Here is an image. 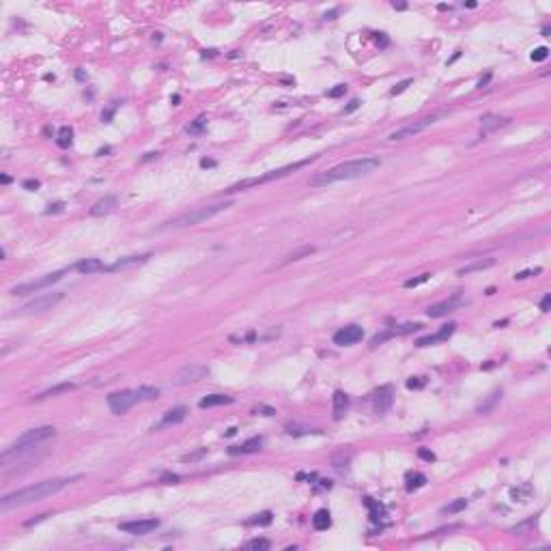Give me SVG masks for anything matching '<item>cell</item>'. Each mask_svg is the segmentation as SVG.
I'll return each mask as SVG.
<instances>
[{"label":"cell","instance_id":"1","mask_svg":"<svg viewBox=\"0 0 551 551\" xmlns=\"http://www.w3.org/2000/svg\"><path fill=\"white\" fill-rule=\"evenodd\" d=\"M80 480V476H74V478H50V480H41V482H35V484H28L24 489H18L5 495L0 499V510L7 512L11 508H18V506H26V504H33V502H39L44 497H50V495H56L59 491L67 489L71 482Z\"/></svg>","mask_w":551,"mask_h":551},{"label":"cell","instance_id":"2","mask_svg":"<svg viewBox=\"0 0 551 551\" xmlns=\"http://www.w3.org/2000/svg\"><path fill=\"white\" fill-rule=\"evenodd\" d=\"M379 166H381L379 157H360V160L342 162L330 170H323V173L314 175L310 179V185L312 188H325V185H332L338 181H353V179H360V177L375 173Z\"/></svg>","mask_w":551,"mask_h":551},{"label":"cell","instance_id":"3","mask_svg":"<svg viewBox=\"0 0 551 551\" xmlns=\"http://www.w3.org/2000/svg\"><path fill=\"white\" fill-rule=\"evenodd\" d=\"M54 435H56L54 426H37V428H31V431H26V433L20 435V437L13 441L9 448H5L3 456H0V463H3L5 467H7L11 459H20V456L28 454L31 450L37 448L39 443L48 441L50 437H54Z\"/></svg>","mask_w":551,"mask_h":551},{"label":"cell","instance_id":"4","mask_svg":"<svg viewBox=\"0 0 551 551\" xmlns=\"http://www.w3.org/2000/svg\"><path fill=\"white\" fill-rule=\"evenodd\" d=\"M228 207H233V200H222V203H213V205H205V207H196L188 213H181L173 220H168L166 224L162 228H188V226H196V224H203V222L211 220L213 216L218 213L226 211Z\"/></svg>","mask_w":551,"mask_h":551},{"label":"cell","instance_id":"5","mask_svg":"<svg viewBox=\"0 0 551 551\" xmlns=\"http://www.w3.org/2000/svg\"><path fill=\"white\" fill-rule=\"evenodd\" d=\"M306 164H310V160H302V162L289 164V166H282V168H278V170H269V173H265V175H261V177L243 179V181H239V183L231 185V188L226 190V194H233V192H241V190H248V188H256V185H263V183L276 181V179H282V177H287V175H291V173H295L297 168L306 166Z\"/></svg>","mask_w":551,"mask_h":551},{"label":"cell","instance_id":"6","mask_svg":"<svg viewBox=\"0 0 551 551\" xmlns=\"http://www.w3.org/2000/svg\"><path fill=\"white\" fill-rule=\"evenodd\" d=\"M67 274V269H61V271H52L44 278H37V280H31V282H24V284H18V287L11 289V295H28V293H37L41 289L50 287V284L63 280V276Z\"/></svg>","mask_w":551,"mask_h":551},{"label":"cell","instance_id":"7","mask_svg":"<svg viewBox=\"0 0 551 551\" xmlns=\"http://www.w3.org/2000/svg\"><path fill=\"white\" fill-rule=\"evenodd\" d=\"M435 121H437V117H424V119H418V121H411V123H407L403 127H398V130L394 132H390L388 134V138L385 140H407V138H413V136H418L422 134L424 130H428Z\"/></svg>","mask_w":551,"mask_h":551},{"label":"cell","instance_id":"8","mask_svg":"<svg viewBox=\"0 0 551 551\" xmlns=\"http://www.w3.org/2000/svg\"><path fill=\"white\" fill-rule=\"evenodd\" d=\"M63 297H65V293L63 291H54V293H44V295H39V297H35L33 302H28L26 306H22L18 312L20 314H35V312H44V310H50V308H54L59 302H63Z\"/></svg>","mask_w":551,"mask_h":551},{"label":"cell","instance_id":"9","mask_svg":"<svg viewBox=\"0 0 551 551\" xmlns=\"http://www.w3.org/2000/svg\"><path fill=\"white\" fill-rule=\"evenodd\" d=\"M209 375V368L205 366V364H196V362H190V364H185V366H181L177 370V375H175V385H188V383H198V381H203V379Z\"/></svg>","mask_w":551,"mask_h":551},{"label":"cell","instance_id":"10","mask_svg":"<svg viewBox=\"0 0 551 551\" xmlns=\"http://www.w3.org/2000/svg\"><path fill=\"white\" fill-rule=\"evenodd\" d=\"M138 400H140V396H138V392L136 390H121V392H114V394L108 396V407H110L112 413L121 416V413L130 411Z\"/></svg>","mask_w":551,"mask_h":551},{"label":"cell","instance_id":"11","mask_svg":"<svg viewBox=\"0 0 551 551\" xmlns=\"http://www.w3.org/2000/svg\"><path fill=\"white\" fill-rule=\"evenodd\" d=\"M461 306H465V299H463L461 293H454V295H450L448 299H441V302L428 306V308H426V314H428L431 319H439V317H446V314L459 310Z\"/></svg>","mask_w":551,"mask_h":551},{"label":"cell","instance_id":"12","mask_svg":"<svg viewBox=\"0 0 551 551\" xmlns=\"http://www.w3.org/2000/svg\"><path fill=\"white\" fill-rule=\"evenodd\" d=\"M364 338V330L360 325H347L334 334V345L338 347H351Z\"/></svg>","mask_w":551,"mask_h":551},{"label":"cell","instance_id":"13","mask_svg":"<svg viewBox=\"0 0 551 551\" xmlns=\"http://www.w3.org/2000/svg\"><path fill=\"white\" fill-rule=\"evenodd\" d=\"M160 525L157 519H140V521H123L119 525L121 532H127V534H134V536H142V534H149Z\"/></svg>","mask_w":551,"mask_h":551},{"label":"cell","instance_id":"14","mask_svg":"<svg viewBox=\"0 0 551 551\" xmlns=\"http://www.w3.org/2000/svg\"><path fill=\"white\" fill-rule=\"evenodd\" d=\"M392 400H394L392 385H383V388H379L377 394H375V403H373L375 413H385L392 407Z\"/></svg>","mask_w":551,"mask_h":551},{"label":"cell","instance_id":"15","mask_svg":"<svg viewBox=\"0 0 551 551\" xmlns=\"http://www.w3.org/2000/svg\"><path fill=\"white\" fill-rule=\"evenodd\" d=\"M119 207V198L117 196H104V198H99L95 205L91 207V216L93 218H104V216H108V213H112L114 209Z\"/></svg>","mask_w":551,"mask_h":551},{"label":"cell","instance_id":"16","mask_svg":"<svg viewBox=\"0 0 551 551\" xmlns=\"http://www.w3.org/2000/svg\"><path fill=\"white\" fill-rule=\"evenodd\" d=\"M185 416H188V409H185L183 405L173 407V409H168L166 413H164L162 420H160V424H155V426H153V431H155V428L175 426V424H179V422H183V420H185Z\"/></svg>","mask_w":551,"mask_h":551},{"label":"cell","instance_id":"17","mask_svg":"<svg viewBox=\"0 0 551 551\" xmlns=\"http://www.w3.org/2000/svg\"><path fill=\"white\" fill-rule=\"evenodd\" d=\"M151 259V254H138V256H123V259L114 261L112 265H108L106 274H112V271H121V269H130V267H136V265H142Z\"/></svg>","mask_w":551,"mask_h":551},{"label":"cell","instance_id":"18","mask_svg":"<svg viewBox=\"0 0 551 551\" xmlns=\"http://www.w3.org/2000/svg\"><path fill=\"white\" fill-rule=\"evenodd\" d=\"M74 269L78 271V274H82V276H89V274H99V271H106V269H108V265H106L102 259H82V261H78L74 265Z\"/></svg>","mask_w":551,"mask_h":551},{"label":"cell","instance_id":"19","mask_svg":"<svg viewBox=\"0 0 551 551\" xmlns=\"http://www.w3.org/2000/svg\"><path fill=\"white\" fill-rule=\"evenodd\" d=\"M508 117H499V114H484V117L480 119V134L486 136V134H491V132H495L499 130V127H504L508 123Z\"/></svg>","mask_w":551,"mask_h":551},{"label":"cell","instance_id":"20","mask_svg":"<svg viewBox=\"0 0 551 551\" xmlns=\"http://www.w3.org/2000/svg\"><path fill=\"white\" fill-rule=\"evenodd\" d=\"M349 405H351V400H349V396L345 394V392H334V396H332V409H334V418L336 420H340L345 413L349 411Z\"/></svg>","mask_w":551,"mask_h":551},{"label":"cell","instance_id":"21","mask_svg":"<svg viewBox=\"0 0 551 551\" xmlns=\"http://www.w3.org/2000/svg\"><path fill=\"white\" fill-rule=\"evenodd\" d=\"M263 448V437H252V439H248V441H243L241 446H233V448H228V454H252V452H259V450Z\"/></svg>","mask_w":551,"mask_h":551},{"label":"cell","instance_id":"22","mask_svg":"<svg viewBox=\"0 0 551 551\" xmlns=\"http://www.w3.org/2000/svg\"><path fill=\"white\" fill-rule=\"evenodd\" d=\"M495 265V259H478V261H471L467 265H463V267L456 271L459 276H469V274H474V271H484V269H489Z\"/></svg>","mask_w":551,"mask_h":551},{"label":"cell","instance_id":"23","mask_svg":"<svg viewBox=\"0 0 551 551\" xmlns=\"http://www.w3.org/2000/svg\"><path fill=\"white\" fill-rule=\"evenodd\" d=\"M233 403V396L228 394H209L200 400V409H209V407H220V405H231Z\"/></svg>","mask_w":551,"mask_h":551},{"label":"cell","instance_id":"24","mask_svg":"<svg viewBox=\"0 0 551 551\" xmlns=\"http://www.w3.org/2000/svg\"><path fill=\"white\" fill-rule=\"evenodd\" d=\"M332 525V517H330V512L325 510V508H321V510L314 512V517H312V527L317 529V532H323V529H327Z\"/></svg>","mask_w":551,"mask_h":551},{"label":"cell","instance_id":"25","mask_svg":"<svg viewBox=\"0 0 551 551\" xmlns=\"http://www.w3.org/2000/svg\"><path fill=\"white\" fill-rule=\"evenodd\" d=\"M284 431H287V435H291V437H304V435L317 433V431H314V428H310V426L302 424V422H287Z\"/></svg>","mask_w":551,"mask_h":551},{"label":"cell","instance_id":"26","mask_svg":"<svg viewBox=\"0 0 551 551\" xmlns=\"http://www.w3.org/2000/svg\"><path fill=\"white\" fill-rule=\"evenodd\" d=\"M499 398H502V390H493L491 394L484 398V403H480V405H478L476 413H482V416H484V413H489V411L493 409V407H495V403H497Z\"/></svg>","mask_w":551,"mask_h":551},{"label":"cell","instance_id":"27","mask_svg":"<svg viewBox=\"0 0 551 551\" xmlns=\"http://www.w3.org/2000/svg\"><path fill=\"white\" fill-rule=\"evenodd\" d=\"M310 254H314V246H302V248H297L295 252H291V254H287V256H284V261H282L280 265H289V263H295V261L304 259V256H310Z\"/></svg>","mask_w":551,"mask_h":551},{"label":"cell","instance_id":"28","mask_svg":"<svg viewBox=\"0 0 551 551\" xmlns=\"http://www.w3.org/2000/svg\"><path fill=\"white\" fill-rule=\"evenodd\" d=\"M422 330V323H403V325H398V327H392L390 336L394 338V336H407V334H413V332H418Z\"/></svg>","mask_w":551,"mask_h":551},{"label":"cell","instance_id":"29","mask_svg":"<svg viewBox=\"0 0 551 551\" xmlns=\"http://www.w3.org/2000/svg\"><path fill=\"white\" fill-rule=\"evenodd\" d=\"M74 390V383H59L54 388H50L46 392H41L37 398H50V396H59V394H65V392H71Z\"/></svg>","mask_w":551,"mask_h":551},{"label":"cell","instance_id":"30","mask_svg":"<svg viewBox=\"0 0 551 551\" xmlns=\"http://www.w3.org/2000/svg\"><path fill=\"white\" fill-rule=\"evenodd\" d=\"M71 142H74V130H71V127H61V130H59V140H56V145H59L61 149H69V147H71Z\"/></svg>","mask_w":551,"mask_h":551},{"label":"cell","instance_id":"31","mask_svg":"<svg viewBox=\"0 0 551 551\" xmlns=\"http://www.w3.org/2000/svg\"><path fill=\"white\" fill-rule=\"evenodd\" d=\"M424 484H426V476L420 474V471L407 476V491H416V489H420V486H424Z\"/></svg>","mask_w":551,"mask_h":551},{"label":"cell","instance_id":"32","mask_svg":"<svg viewBox=\"0 0 551 551\" xmlns=\"http://www.w3.org/2000/svg\"><path fill=\"white\" fill-rule=\"evenodd\" d=\"M465 508H467V499L459 497V499H454V502H450V504L443 506V508H441V512H443V514H456V512L465 510Z\"/></svg>","mask_w":551,"mask_h":551},{"label":"cell","instance_id":"33","mask_svg":"<svg viewBox=\"0 0 551 551\" xmlns=\"http://www.w3.org/2000/svg\"><path fill=\"white\" fill-rule=\"evenodd\" d=\"M136 392H138V396H140L142 400H153V398L160 396V390L153 388V385H140V388L136 390Z\"/></svg>","mask_w":551,"mask_h":551},{"label":"cell","instance_id":"34","mask_svg":"<svg viewBox=\"0 0 551 551\" xmlns=\"http://www.w3.org/2000/svg\"><path fill=\"white\" fill-rule=\"evenodd\" d=\"M529 493H532V489H529V484H525V486H521V489H510V497H512V502H527Z\"/></svg>","mask_w":551,"mask_h":551},{"label":"cell","instance_id":"35","mask_svg":"<svg viewBox=\"0 0 551 551\" xmlns=\"http://www.w3.org/2000/svg\"><path fill=\"white\" fill-rule=\"evenodd\" d=\"M364 504H366L368 508H370V519L373 521H377V519H381V512H383V508H381V504H377L373 497H366L364 499Z\"/></svg>","mask_w":551,"mask_h":551},{"label":"cell","instance_id":"36","mask_svg":"<svg viewBox=\"0 0 551 551\" xmlns=\"http://www.w3.org/2000/svg\"><path fill=\"white\" fill-rule=\"evenodd\" d=\"M269 547H271V542L267 538H254V540L246 542V549H252V551H267Z\"/></svg>","mask_w":551,"mask_h":551},{"label":"cell","instance_id":"37","mask_svg":"<svg viewBox=\"0 0 551 551\" xmlns=\"http://www.w3.org/2000/svg\"><path fill=\"white\" fill-rule=\"evenodd\" d=\"M456 330V323H448V325H441V330L435 334V338H437V342H443V340H448L450 336L454 334Z\"/></svg>","mask_w":551,"mask_h":551},{"label":"cell","instance_id":"38","mask_svg":"<svg viewBox=\"0 0 551 551\" xmlns=\"http://www.w3.org/2000/svg\"><path fill=\"white\" fill-rule=\"evenodd\" d=\"M428 278H431V274H420L418 278H409V280H405L403 287L405 289H416V287H420V284H424Z\"/></svg>","mask_w":551,"mask_h":551},{"label":"cell","instance_id":"39","mask_svg":"<svg viewBox=\"0 0 551 551\" xmlns=\"http://www.w3.org/2000/svg\"><path fill=\"white\" fill-rule=\"evenodd\" d=\"M205 127H207V117H198L194 123L188 125V132H190V134H200V132L205 130Z\"/></svg>","mask_w":551,"mask_h":551},{"label":"cell","instance_id":"40","mask_svg":"<svg viewBox=\"0 0 551 551\" xmlns=\"http://www.w3.org/2000/svg\"><path fill=\"white\" fill-rule=\"evenodd\" d=\"M271 517H274V514H271L269 510H265V512H261V514H256L254 519H250V523H256V525H269V523H271Z\"/></svg>","mask_w":551,"mask_h":551},{"label":"cell","instance_id":"41","mask_svg":"<svg viewBox=\"0 0 551 551\" xmlns=\"http://www.w3.org/2000/svg\"><path fill=\"white\" fill-rule=\"evenodd\" d=\"M547 56H549V48L540 46V48H536L534 52H532V61L534 63H542V61H547Z\"/></svg>","mask_w":551,"mask_h":551},{"label":"cell","instance_id":"42","mask_svg":"<svg viewBox=\"0 0 551 551\" xmlns=\"http://www.w3.org/2000/svg\"><path fill=\"white\" fill-rule=\"evenodd\" d=\"M411 84H413V80H411V78H407V80H403V82H398V84H396V87H394V89H392V91H390V95H400V93H405L407 89H409V87H411Z\"/></svg>","mask_w":551,"mask_h":551},{"label":"cell","instance_id":"43","mask_svg":"<svg viewBox=\"0 0 551 551\" xmlns=\"http://www.w3.org/2000/svg\"><path fill=\"white\" fill-rule=\"evenodd\" d=\"M540 267H534V269H525V271H519L517 276H514V280H525V278H532V276H538L540 274Z\"/></svg>","mask_w":551,"mask_h":551},{"label":"cell","instance_id":"44","mask_svg":"<svg viewBox=\"0 0 551 551\" xmlns=\"http://www.w3.org/2000/svg\"><path fill=\"white\" fill-rule=\"evenodd\" d=\"M205 452H207V450L203 448V450H198V452H192V454H183V456H181V461H183V463H192V461H198L200 456H205Z\"/></svg>","mask_w":551,"mask_h":551},{"label":"cell","instance_id":"45","mask_svg":"<svg viewBox=\"0 0 551 551\" xmlns=\"http://www.w3.org/2000/svg\"><path fill=\"white\" fill-rule=\"evenodd\" d=\"M160 480H162L164 484H175V482L181 480V476H179V474H170V471H166V474H162Z\"/></svg>","mask_w":551,"mask_h":551},{"label":"cell","instance_id":"46","mask_svg":"<svg viewBox=\"0 0 551 551\" xmlns=\"http://www.w3.org/2000/svg\"><path fill=\"white\" fill-rule=\"evenodd\" d=\"M422 385H424V379L422 377H411L409 381H407V388L409 390H418V388H422Z\"/></svg>","mask_w":551,"mask_h":551},{"label":"cell","instance_id":"47","mask_svg":"<svg viewBox=\"0 0 551 551\" xmlns=\"http://www.w3.org/2000/svg\"><path fill=\"white\" fill-rule=\"evenodd\" d=\"M345 93H347V84H338L336 89L327 91V97H340V95H345Z\"/></svg>","mask_w":551,"mask_h":551},{"label":"cell","instance_id":"48","mask_svg":"<svg viewBox=\"0 0 551 551\" xmlns=\"http://www.w3.org/2000/svg\"><path fill=\"white\" fill-rule=\"evenodd\" d=\"M22 188H24V190H31V192H35V190H39V188H41V183L37 181V179H26V181L22 183Z\"/></svg>","mask_w":551,"mask_h":551},{"label":"cell","instance_id":"49","mask_svg":"<svg viewBox=\"0 0 551 551\" xmlns=\"http://www.w3.org/2000/svg\"><path fill=\"white\" fill-rule=\"evenodd\" d=\"M418 454H420V459H424V461H435V454L431 452V450H426V448H420Z\"/></svg>","mask_w":551,"mask_h":551},{"label":"cell","instance_id":"50","mask_svg":"<svg viewBox=\"0 0 551 551\" xmlns=\"http://www.w3.org/2000/svg\"><path fill=\"white\" fill-rule=\"evenodd\" d=\"M360 104H362V102H360V99H353V102H349V106H347V108H345V114H349V112H353V110H357V108H360Z\"/></svg>","mask_w":551,"mask_h":551},{"label":"cell","instance_id":"51","mask_svg":"<svg viewBox=\"0 0 551 551\" xmlns=\"http://www.w3.org/2000/svg\"><path fill=\"white\" fill-rule=\"evenodd\" d=\"M549 304H551V295L547 293V295L542 297V302H540V310H542V312H547V310H549Z\"/></svg>","mask_w":551,"mask_h":551},{"label":"cell","instance_id":"52","mask_svg":"<svg viewBox=\"0 0 551 551\" xmlns=\"http://www.w3.org/2000/svg\"><path fill=\"white\" fill-rule=\"evenodd\" d=\"M489 80H491V74H486V76L482 78V80H480V82H478V89H482V87H484V84H486V82H489Z\"/></svg>","mask_w":551,"mask_h":551},{"label":"cell","instance_id":"53","mask_svg":"<svg viewBox=\"0 0 551 551\" xmlns=\"http://www.w3.org/2000/svg\"><path fill=\"white\" fill-rule=\"evenodd\" d=\"M392 7H394V9H398V11L407 9V5H405V3H392Z\"/></svg>","mask_w":551,"mask_h":551},{"label":"cell","instance_id":"54","mask_svg":"<svg viewBox=\"0 0 551 551\" xmlns=\"http://www.w3.org/2000/svg\"><path fill=\"white\" fill-rule=\"evenodd\" d=\"M334 16H338V9H334L330 13H325V20H334Z\"/></svg>","mask_w":551,"mask_h":551},{"label":"cell","instance_id":"55","mask_svg":"<svg viewBox=\"0 0 551 551\" xmlns=\"http://www.w3.org/2000/svg\"><path fill=\"white\" fill-rule=\"evenodd\" d=\"M235 433H237V428H235V426H233V428H228V431H226L224 435H226V437H233V435H235Z\"/></svg>","mask_w":551,"mask_h":551}]
</instances>
